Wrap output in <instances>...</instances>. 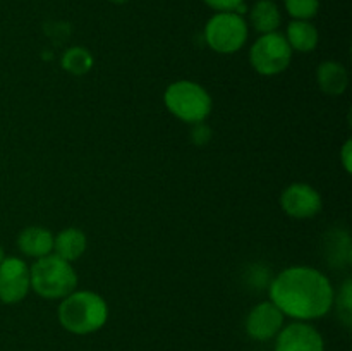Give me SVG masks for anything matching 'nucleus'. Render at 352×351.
I'll list each match as a JSON object with an SVG mask.
<instances>
[{
  "mask_svg": "<svg viewBox=\"0 0 352 351\" xmlns=\"http://www.w3.org/2000/svg\"><path fill=\"white\" fill-rule=\"evenodd\" d=\"M316 81L323 93L330 96H339L346 92L349 85V74L340 62L325 61L318 65Z\"/></svg>",
  "mask_w": 352,
  "mask_h": 351,
  "instance_id": "f8f14e48",
  "label": "nucleus"
},
{
  "mask_svg": "<svg viewBox=\"0 0 352 351\" xmlns=\"http://www.w3.org/2000/svg\"><path fill=\"white\" fill-rule=\"evenodd\" d=\"M275 351H325V341L311 323L294 322L275 336Z\"/></svg>",
  "mask_w": 352,
  "mask_h": 351,
  "instance_id": "1a4fd4ad",
  "label": "nucleus"
},
{
  "mask_svg": "<svg viewBox=\"0 0 352 351\" xmlns=\"http://www.w3.org/2000/svg\"><path fill=\"white\" fill-rule=\"evenodd\" d=\"M3 258H6V253H3V248H2V244H0V264H2Z\"/></svg>",
  "mask_w": 352,
  "mask_h": 351,
  "instance_id": "4be33fe9",
  "label": "nucleus"
},
{
  "mask_svg": "<svg viewBox=\"0 0 352 351\" xmlns=\"http://www.w3.org/2000/svg\"><path fill=\"white\" fill-rule=\"evenodd\" d=\"M280 206L289 217L298 220L313 219L322 212V195L306 182H292L282 191Z\"/></svg>",
  "mask_w": 352,
  "mask_h": 351,
  "instance_id": "6e6552de",
  "label": "nucleus"
},
{
  "mask_svg": "<svg viewBox=\"0 0 352 351\" xmlns=\"http://www.w3.org/2000/svg\"><path fill=\"white\" fill-rule=\"evenodd\" d=\"M337 305H339L340 313L342 317H346L347 320L351 319V312H352V281L347 279L346 282L340 288L339 296H337Z\"/></svg>",
  "mask_w": 352,
  "mask_h": 351,
  "instance_id": "6ab92c4d",
  "label": "nucleus"
},
{
  "mask_svg": "<svg viewBox=\"0 0 352 351\" xmlns=\"http://www.w3.org/2000/svg\"><path fill=\"white\" fill-rule=\"evenodd\" d=\"M113 3H124V2H127V0H112Z\"/></svg>",
  "mask_w": 352,
  "mask_h": 351,
  "instance_id": "5701e85b",
  "label": "nucleus"
},
{
  "mask_svg": "<svg viewBox=\"0 0 352 351\" xmlns=\"http://www.w3.org/2000/svg\"><path fill=\"white\" fill-rule=\"evenodd\" d=\"M31 289L30 267L19 257H6L0 264V301L16 305L28 296Z\"/></svg>",
  "mask_w": 352,
  "mask_h": 351,
  "instance_id": "0eeeda50",
  "label": "nucleus"
},
{
  "mask_svg": "<svg viewBox=\"0 0 352 351\" xmlns=\"http://www.w3.org/2000/svg\"><path fill=\"white\" fill-rule=\"evenodd\" d=\"M292 61V48L282 33L261 34L250 50L251 67L261 76H277L289 67Z\"/></svg>",
  "mask_w": 352,
  "mask_h": 351,
  "instance_id": "423d86ee",
  "label": "nucleus"
},
{
  "mask_svg": "<svg viewBox=\"0 0 352 351\" xmlns=\"http://www.w3.org/2000/svg\"><path fill=\"white\" fill-rule=\"evenodd\" d=\"M210 9L217 12H237L243 14L246 10L244 0H203Z\"/></svg>",
  "mask_w": 352,
  "mask_h": 351,
  "instance_id": "a211bd4d",
  "label": "nucleus"
},
{
  "mask_svg": "<svg viewBox=\"0 0 352 351\" xmlns=\"http://www.w3.org/2000/svg\"><path fill=\"white\" fill-rule=\"evenodd\" d=\"M284 6L292 19L309 21L318 14L320 0H284Z\"/></svg>",
  "mask_w": 352,
  "mask_h": 351,
  "instance_id": "f3484780",
  "label": "nucleus"
},
{
  "mask_svg": "<svg viewBox=\"0 0 352 351\" xmlns=\"http://www.w3.org/2000/svg\"><path fill=\"white\" fill-rule=\"evenodd\" d=\"M164 102L172 116L188 124L205 123L213 107L210 93L199 83L189 79H179L168 85L164 93Z\"/></svg>",
  "mask_w": 352,
  "mask_h": 351,
  "instance_id": "20e7f679",
  "label": "nucleus"
},
{
  "mask_svg": "<svg viewBox=\"0 0 352 351\" xmlns=\"http://www.w3.org/2000/svg\"><path fill=\"white\" fill-rule=\"evenodd\" d=\"M270 301L285 317L308 322L325 317L336 301L330 279L322 270L308 265L287 267L272 281Z\"/></svg>",
  "mask_w": 352,
  "mask_h": 351,
  "instance_id": "f257e3e1",
  "label": "nucleus"
},
{
  "mask_svg": "<svg viewBox=\"0 0 352 351\" xmlns=\"http://www.w3.org/2000/svg\"><path fill=\"white\" fill-rule=\"evenodd\" d=\"M31 289L45 299H62L78 286V274L71 262L55 253L36 258L30 267Z\"/></svg>",
  "mask_w": 352,
  "mask_h": 351,
  "instance_id": "7ed1b4c3",
  "label": "nucleus"
},
{
  "mask_svg": "<svg viewBox=\"0 0 352 351\" xmlns=\"http://www.w3.org/2000/svg\"><path fill=\"white\" fill-rule=\"evenodd\" d=\"M340 164H342L344 171L349 174L352 171V140H347L340 148Z\"/></svg>",
  "mask_w": 352,
  "mask_h": 351,
  "instance_id": "412c9836",
  "label": "nucleus"
},
{
  "mask_svg": "<svg viewBox=\"0 0 352 351\" xmlns=\"http://www.w3.org/2000/svg\"><path fill=\"white\" fill-rule=\"evenodd\" d=\"M86 246H88V237L78 227H67L54 236V253L71 264L85 255Z\"/></svg>",
  "mask_w": 352,
  "mask_h": 351,
  "instance_id": "ddd939ff",
  "label": "nucleus"
},
{
  "mask_svg": "<svg viewBox=\"0 0 352 351\" xmlns=\"http://www.w3.org/2000/svg\"><path fill=\"white\" fill-rule=\"evenodd\" d=\"M285 40H287L289 47L292 48V52H301V54H308L313 52L318 47L320 34L318 30L315 28V24H311V21H299L292 19L287 24V31H285Z\"/></svg>",
  "mask_w": 352,
  "mask_h": 351,
  "instance_id": "4468645a",
  "label": "nucleus"
},
{
  "mask_svg": "<svg viewBox=\"0 0 352 351\" xmlns=\"http://www.w3.org/2000/svg\"><path fill=\"white\" fill-rule=\"evenodd\" d=\"M251 26L260 34L274 33L282 23V14L274 0H258L250 10Z\"/></svg>",
  "mask_w": 352,
  "mask_h": 351,
  "instance_id": "2eb2a0df",
  "label": "nucleus"
},
{
  "mask_svg": "<svg viewBox=\"0 0 352 351\" xmlns=\"http://www.w3.org/2000/svg\"><path fill=\"white\" fill-rule=\"evenodd\" d=\"M17 248L23 255L41 258L54 253V234L41 226H30L17 236Z\"/></svg>",
  "mask_w": 352,
  "mask_h": 351,
  "instance_id": "9b49d317",
  "label": "nucleus"
},
{
  "mask_svg": "<svg viewBox=\"0 0 352 351\" xmlns=\"http://www.w3.org/2000/svg\"><path fill=\"white\" fill-rule=\"evenodd\" d=\"M57 317L67 332L86 336L105 326L109 320V305L98 292L81 289L62 298Z\"/></svg>",
  "mask_w": 352,
  "mask_h": 351,
  "instance_id": "f03ea898",
  "label": "nucleus"
},
{
  "mask_svg": "<svg viewBox=\"0 0 352 351\" xmlns=\"http://www.w3.org/2000/svg\"><path fill=\"white\" fill-rule=\"evenodd\" d=\"M192 126H195L192 127V141L199 145V147H203L212 138V131H210V127L205 123L192 124Z\"/></svg>",
  "mask_w": 352,
  "mask_h": 351,
  "instance_id": "aec40b11",
  "label": "nucleus"
},
{
  "mask_svg": "<svg viewBox=\"0 0 352 351\" xmlns=\"http://www.w3.org/2000/svg\"><path fill=\"white\" fill-rule=\"evenodd\" d=\"M62 67L74 76H82L93 67V55L85 47H71L62 55Z\"/></svg>",
  "mask_w": 352,
  "mask_h": 351,
  "instance_id": "dca6fc26",
  "label": "nucleus"
},
{
  "mask_svg": "<svg viewBox=\"0 0 352 351\" xmlns=\"http://www.w3.org/2000/svg\"><path fill=\"white\" fill-rule=\"evenodd\" d=\"M248 23L243 14L217 12L208 19L205 26V40L217 54H236L244 47L248 40Z\"/></svg>",
  "mask_w": 352,
  "mask_h": 351,
  "instance_id": "39448f33",
  "label": "nucleus"
},
{
  "mask_svg": "<svg viewBox=\"0 0 352 351\" xmlns=\"http://www.w3.org/2000/svg\"><path fill=\"white\" fill-rule=\"evenodd\" d=\"M285 315L268 299L258 303L246 317V332L254 341H270L284 327Z\"/></svg>",
  "mask_w": 352,
  "mask_h": 351,
  "instance_id": "9d476101",
  "label": "nucleus"
}]
</instances>
